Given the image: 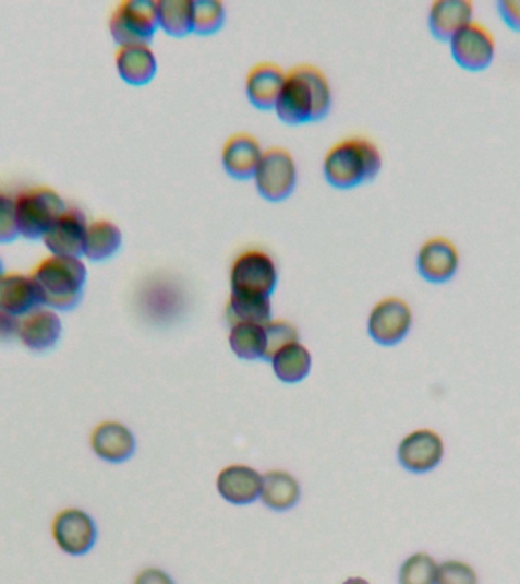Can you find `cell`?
<instances>
[{"label":"cell","mask_w":520,"mask_h":584,"mask_svg":"<svg viewBox=\"0 0 520 584\" xmlns=\"http://www.w3.org/2000/svg\"><path fill=\"white\" fill-rule=\"evenodd\" d=\"M330 108L332 88L322 69L314 64L289 69L275 107L280 121L289 126L319 121L329 115Z\"/></svg>","instance_id":"cell-1"},{"label":"cell","mask_w":520,"mask_h":584,"mask_svg":"<svg viewBox=\"0 0 520 584\" xmlns=\"http://www.w3.org/2000/svg\"><path fill=\"white\" fill-rule=\"evenodd\" d=\"M41 307L57 312L75 309L86 291L88 271L81 258L49 254L29 271Z\"/></svg>","instance_id":"cell-2"},{"label":"cell","mask_w":520,"mask_h":584,"mask_svg":"<svg viewBox=\"0 0 520 584\" xmlns=\"http://www.w3.org/2000/svg\"><path fill=\"white\" fill-rule=\"evenodd\" d=\"M383 169V154L375 142L364 135H352L334 143L323 158L327 183L338 189H352L368 183Z\"/></svg>","instance_id":"cell-3"},{"label":"cell","mask_w":520,"mask_h":584,"mask_svg":"<svg viewBox=\"0 0 520 584\" xmlns=\"http://www.w3.org/2000/svg\"><path fill=\"white\" fill-rule=\"evenodd\" d=\"M19 231L28 241L44 238L68 204L63 196L49 186H31L14 195Z\"/></svg>","instance_id":"cell-4"},{"label":"cell","mask_w":520,"mask_h":584,"mask_svg":"<svg viewBox=\"0 0 520 584\" xmlns=\"http://www.w3.org/2000/svg\"><path fill=\"white\" fill-rule=\"evenodd\" d=\"M159 28L156 0H122L109 19L110 36L118 46L149 45Z\"/></svg>","instance_id":"cell-5"},{"label":"cell","mask_w":520,"mask_h":584,"mask_svg":"<svg viewBox=\"0 0 520 584\" xmlns=\"http://www.w3.org/2000/svg\"><path fill=\"white\" fill-rule=\"evenodd\" d=\"M279 284L275 258L262 249H246L233 259L230 266L231 293L259 294L271 297Z\"/></svg>","instance_id":"cell-6"},{"label":"cell","mask_w":520,"mask_h":584,"mask_svg":"<svg viewBox=\"0 0 520 584\" xmlns=\"http://www.w3.org/2000/svg\"><path fill=\"white\" fill-rule=\"evenodd\" d=\"M257 192L269 201L287 200L294 192L299 172L294 157L282 146H269L264 151L254 172Z\"/></svg>","instance_id":"cell-7"},{"label":"cell","mask_w":520,"mask_h":584,"mask_svg":"<svg viewBox=\"0 0 520 584\" xmlns=\"http://www.w3.org/2000/svg\"><path fill=\"white\" fill-rule=\"evenodd\" d=\"M414 314L407 300L390 296L377 301L367 319L368 335L380 346H398L410 335Z\"/></svg>","instance_id":"cell-8"},{"label":"cell","mask_w":520,"mask_h":584,"mask_svg":"<svg viewBox=\"0 0 520 584\" xmlns=\"http://www.w3.org/2000/svg\"><path fill=\"white\" fill-rule=\"evenodd\" d=\"M51 536L60 551L81 557L94 549L98 540V527L86 510L68 506L53 516Z\"/></svg>","instance_id":"cell-9"},{"label":"cell","mask_w":520,"mask_h":584,"mask_svg":"<svg viewBox=\"0 0 520 584\" xmlns=\"http://www.w3.org/2000/svg\"><path fill=\"white\" fill-rule=\"evenodd\" d=\"M450 56L469 72L485 71L496 57V38L483 23L473 21L448 41Z\"/></svg>","instance_id":"cell-10"},{"label":"cell","mask_w":520,"mask_h":584,"mask_svg":"<svg viewBox=\"0 0 520 584\" xmlns=\"http://www.w3.org/2000/svg\"><path fill=\"white\" fill-rule=\"evenodd\" d=\"M445 455V439L440 432L431 428H418L408 432L398 446L400 466L415 475H425L437 469Z\"/></svg>","instance_id":"cell-11"},{"label":"cell","mask_w":520,"mask_h":584,"mask_svg":"<svg viewBox=\"0 0 520 584\" xmlns=\"http://www.w3.org/2000/svg\"><path fill=\"white\" fill-rule=\"evenodd\" d=\"M460 250L452 239L433 236L420 246L415 266L420 276L430 284H448L460 270Z\"/></svg>","instance_id":"cell-12"},{"label":"cell","mask_w":520,"mask_h":584,"mask_svg":"<svg viewBox=\"0 0 520 584\" xmlns=\"http://www.w3.org/2000/svg\"><path fill=\"white\" fill-rule=\"evenodd\" d=\"M87 216L78 207H68L48 228L41 242L53 257L84 258Z\"/></svg>","instance_id":"cell-13"},{"label":"cell","mask_w":520,"mask_h":584,"mask_svg":"<svg viewBox=\"0 0 520 584\" xmlns=\"http://www.w3.org/2000/svg\"><path fill=\"white\" fill-rule=\"evenodd\" d=\"M63 329L60 312L40 305L19 319L15 339L33 354H46L61 342Z\"/></svg>","instance_id":"cell-14"},{"label":"cell","mask_w":520,"mask_h":584,"mask_svg":"<svg viewBox=\"0 0 520 584\" xmlns=\"http://www.w3.org/2000/svg\"><path fill=\"white\" fill-rule=\"evenodd\" d=\"M136 437L125 424L104 420L90 432V448L102 462L121 464L129 462L136 452Z\"/></svg>","instance_id":"cell-15"},{"label":"cell","mask_w":520,"mask_h":584,"mask_svg":"<svg viewBox=\"0 0 520 584\" xmlns=\"http://www.w3.org/2000/svg\"><path fill=\"white\" fill-rule=\"evenodd\" d=\"M217 492L233 505H249L261 498L262 475L246 464H229L217 475Z\"/></svg>","instance_id":"cell-16"},{"label":"cell","mask_w":520,"mask_h":584,"mask_svg":"<svg viewBox=\"0 0 520 584\" xmlns=\"http://www.w3.org/2000/svg\"><path fill=\"white\" fill-rule=\"evenodd\" d=\"M264 154L261 142L250 133H234L221 150V164L233 179L246 180L254 177Z\"/></svg>","instance_id":"cell-17"},{"label":"cell","mask_w":520,"mask_h":584,"mask_svg":"<svg viewBox=\"0 0 520 584\" xmlns=\"http://www.w3.org/2000/svg\"><path fill=\"white\" fill-rule=\"evenodd\" d=\"M285 76L282 65L273 61H261L250 69L245 76L246 98L261 110H271L276 107L280 92H282Z\"/></svg>","instance_id":"cell-18"},{"label":"cell","mask_w":520,"mask_h":584,"mask_svg":"<svg viewBox=\"0 0 520 584\" xmlns=\"http://www.w3.org/2000/svg\"><path fill=\"white\" fill-rule=\"evenodd\" d=\"M475 5L470 0H435L427 11V26L437 40L449 41L473 22Z\"/></svg>","instance_id":"cell-19"},{"label":"cell","mask_w":520,"mask_h":584,"mask_svg":"<svg viewBox=\"0 0 520 584\" xmlns=\"http://www.w3.org/2000/svg\"><path fill=\"white\" fill-rule=\"evenodd\" d=\"M114 65L119 76L131 86H144L156 76L157 57L148 44L118 46Z\"/></svg>","instance_id":"cell-20"},{"label":"cell","mask_w":520,"mask_h":584,"mask_svg":"<svg viewBox=\"0 0 520 584\" xmlns=\"http://www.w3.org/2000/svg\"><path fill=\"white\" fill-rule=\"evenodd\" d=\"M37 307H40V301L29 273L5 271L0 276V311L21 319Z\"/></svg>","instance_id":"cell-21"},{"label":"cell","mask_w":520,"mask_h":584,"mask_svg":"<svg viewBox=\"0 0 520 584\" xmlns=\"http://www.w3.org/2000/svg\"><path fill=\"white\" fill-rule=\"evenodd\" d=\"M302 487L299 479L287 470H268L262 475V504L273 512H288L299 504Z\"/></svg>","instance_id":"cell-22"},{"label":"cell","mask_w":520,"mask_h":584,"mask_svg":"<svg viewBox=\"0 0 520 584\" xmlns=\"http://www.w3.org/2000/svg\"><path fill=\"white\" fill-rule=\"evenodd\" d=\"M123 235L121 227L110 219H95L88 223L84 258L92 262L109 261L121 250Z\"/></svg>","instance_id":"cell-23"},{"label":"cell","mask_w":520,"mask_h":584,"mask_svg":"<svg viewBox=\"0 0 520 584\" xmlns=\"http://www.w3.org/2000/svg\"><path fill=\"white\" fill-rule=\"evenodd\" d=\"M227 321L237 323L267 324L273 320L271 297L259 294L230 293L226 307Z\"/></svg>","instance_id":"cell-24"},{"label":"cell","mask_w":520,"mask_h":584,"mask_svg":"<svg viewBox=\"0 0 520 584\" xmlns=\"http://www.w3.org/2000/svg\"><path fill=\"white\" fill-rule=\"evenodd\" d=\"M269 362L280 382L299 384L310 377L312 354L303 343H291L277 351Z\"/></svg>","instance_id":"cell-25"},{"label":"cell","mask_w":520,"mask_h":584,"mask_svg":"<svg viewBox=\"0 0 520 584\" xmlns=\"http://www.w3.org/2000/svg\"><path fill=\"white\" fill-rule=\"evenodd\" d=\"M230 349L239 359L257 361L267 354V334L265 324L237 323L231 324L229 334Z\"/></svg>","instance_id":"cell-26"},{"label":"cell","mask_w":520,"mask_h":584,"mask_svg":"<svg viewBox=\"0 0 520 584\" xmlns=\"http://www.w3.org/2000/svg\"><path fill=\"white\" fill-rule=\"evenodd\" d=\"M159 26L168 36L186 37L194 33V0H157Z\"/></svg>","instance_id":"cell-27"},{"label":"cell","mask_w":520,"mask_h":584,"mask_svg":"<svg viewBox=\"0 0 520 584\" xmlns=\"http://www.w3.org/2000/svg\"><path fill=\"white\" fill-rule=\"evenodd\" d=\"M438 563L426 552H415L404 560L399 571V584H435Z\"/></svg>","instance_id":"cell-28"},{"label":"cell","mask_w":520,"mask_h":584,"mask_svg":"<svg viewBox=\"0 0 520 584\" xmlns=\"http://www.w3.org/2000/svg\"><path fill=\"white\" fill-rule=\"evenodd\" d=\"M226 22V5L221 0H194V33L199 36L217 33Z\"/></svg>","instance_id":"cell-29"},{"label":"cell","mask_w":520,"mask_h":584,"mask_svg":"<svg viewBox=\"0 0 520 584\" xmlns=\"http://www.w3.org/2000/svg\"><path fill=\"white\" fill-rule=\"evenodd\" d=\"M267 334V354L265 361H271L277 351L283 349L288 344L300 342L299 329L288 320H271L265 324Z\"/></svg>","instance_id":"cell-30"},{"label":"cell","mask_w":520,"mask_h":584,"mask_svg":"<svg viewBox=\"0 0 520 584\" xmlns=\"http://www.w3.org/2000/svg\"><path fill=\"white\" fill-rule=\"evenodd\" d=\"M477 574L462 560H446L438 564L435 584H477Z\"/></svg>","instance_id":"cell-31"},{"label":"cell","mask_w":520,"mask_h":584,"mask_svg":"<svg viewBox=\"0 0 520 584\" xmlns=\"http://www.w3.org/2000/svg\"><path fill=\"white\" fill-rule=\"evenodd\" d=\"M21 238L17 216H15V201L11 193L0 189V243H13Z\"/></svg>","instance_id":"cell-32"},{"label":"cell","mask_w":520,"mask_h":584,"mask_svg":"<svg viewBox=\"0 0 520 584\" xmlns=\"http://www.w3.org/2000/svg\"><path fill=\"white\" fill-rule=\"evenodd\" d=\"M496 8L508 28L520 31V0H499Z\"/></svg>","instance_id":"cell-33"},{"label":"cell","mask_w":520,"mask_h":584,"mask_svg":"<svg viewBox=\"0 0 520 584\" xmlns=\"http://www.w3.org/2000/svg\"><path fill=\"white\" fill-rule=\"evenodd\" d=\"M134 584H176V583H173V580L171 579V575L168 574V572H165L164 570H159V568H148V570L138 572L136 580H134Z\"/></svg>","instance_id":"cell-34"},{"label":"cell","mask_w":520,"mask_h":584,"mask_svg":"<svg viewBox=\"0 0 520 584\" xmlns=\"http://www.w3.org/2000/svg\"><path fill=\"white\" fill-rule=\"evenodd\" d=\"M19 319L0 311V342H11L17 336Z\"/></svg>","instance_id":"cell-35"},{"label":"cell","mask_w":520,"mask_h":584,"mask_svg":"<svg viewBox=\"0 0 520 584\" xmlns=\"http://www.w3.org/2000/svg\"><path fill=\"white\" fill-rule=\"evenodd\" d=\"M342 584H370L367 580L361 579V577H352L349 580H346Z\"/></svg>","instance_id":"cell-36"},{"label":"cell","mask_w":520,"mask_h":584,"mask_svg":"<svg viewBox=\"0 0 520 584\" xmlns=\"http://www.w3.org/2000/svg\"><path fill=\"white\" fill-rule=\"evenodd\" d=\"M5 273V264H3L2 258H0V276Z\"/></svg>","instance_id":"cell-37"}]
</instances>
